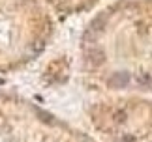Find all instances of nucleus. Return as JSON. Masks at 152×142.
<instances>
[{"mask_svg": "<svg viewBox=\"0 0 152 142\" xmlns=\"http://www.w3.org/2000/svg\"><path fill=\"white\" fill-rule=\"evenodd\" d=\"M47 6H51L55 11L64 15H72V13H79V11L90 9L98 0H43Z\"/></svg>", "mask_w": 152, "mask_h": 142, "instance_id": "nucleus-4", "label": "nucleus"}, {"mask_svg": "<svg viewBox=\"0 0 152 142\" xmlns=\"http://www.w3.org/2000/svg\"><path fill=\"white\" fill-rule=\"evenodd\" d=\"M51 36L47 11L36 0H0V69L32 60Z\"/></svg>", "mask_w": 152, "mask_h": 142, "instance_id": "nucleus-2", "label": "nucleus"}, {"mask_svg": "<svg viewBox=\"0 0 152 142\" xmlns=\"http://www.w3.org/2000/svg\"><path fill=\"white\" fill-rule=\"evenodd\" d=\"M85 62L111 86H152V0H120L100 13L85 39Z\"/></svg>", "mask_w": 152, "mask_h": 142, "instance_id": "nucleus-1", "label": "nucleus"}, {"mask_svg": "<svg viewBox=\"0 0 152 142\" xmlns=\"http://www.w3.org/2000/svg\"><path fill=\"white\" fill-rule=\"evenodd\" d=\"M0 142H90L21 99L0 97Z\"/></svg>", "mask_w": 152, "mask_h": 142, "instance_id": "nucleus-3", "label": "nucleus"}]
</instances>
